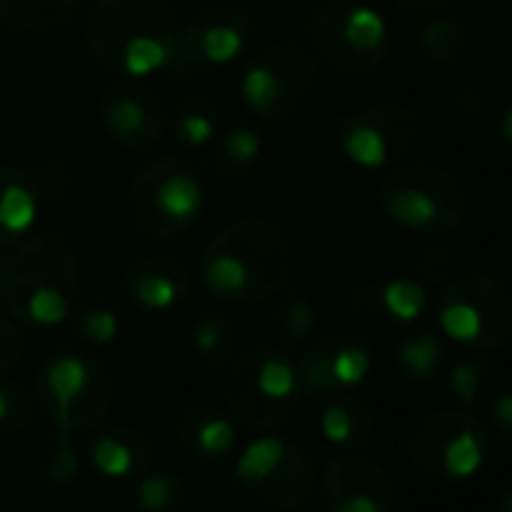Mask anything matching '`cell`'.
<instances>
[{
  "label": "cell",
  "mask_w": 512,
  "mask_h": 512,
  "mask_svg": "<svg viewBox=\"0 0 512 512\" xmlns=\"http://www.w3.org/2000/svg\"><path fill=\"white\" fill-rule=\"evenodd\" d=\"M127 208L145 238L172 241L202 217L205 184L187 160L151 157L130 181Z\"/></svg>",
  "instance_id": "8992f818"
},
{
  "label": "cell",
  "mask_w": 512,
  "mask_h": 512,
  "mask_svg": "<svg viewBox=\"0 0 512 512\" xmlns=\"http://www.w3.org/2000/svg\"><path fill=\"white\" fill-rule=\"evenodd\" d=\"M91 458L97 464L100 473L112 476V479H124L130 473H139L148 467L151 461V443L136 431V428H109L103 431L94 446H91Z\"/></svg>",
  "instance_id": "44dd1931"
},
{
  "label": "cell",
  "mask_w": 512,
  "mask_h": 512,
  "mask_svg": "<svg viewBox=\"0 0 512 512\" xmlns=\"http://www.w3.org/2000/svg\"><path fill=\"white\" fill-rule=\"evenodd\" d=\"M293 263V241L278 223L241 217L226 223L205 244L199 278L214 299L250 305L275 296L290 281Z\"/></svg>",
  "instance_id": "6da1fadb"
},
{
  "label": "cell",
  "mask_w": 512,
  "mask_h": 512,
  "mask_svg": "<svg viewBox=\"0 0 512 512\" xmlns=\"http://www.w3.org/2000/svg\"><path fill=\"white\" fill-rule=\"evenodd\" d=\"M49 184L19 166H0V253L31 235Z\"/></svg>",
  "instance_id": "ac0fdd59"
},
{
  "label": "cell",
  "mask_w": 512,
  "mask_h": 512,
  "mask_svg": "<svg viewBox=\"0 0 512 512\" xmlns=\"http://www.w3.org/2000/svg\"><path fill=\"white\" fill-rule=\"evenodd\" d=\"M464 46H467V34L464 28L455 22V19H434L422 28L419 34V49L422 55L431 61V64H455L461 61L464 55Z\"/></svg>",
  "instance_id": "f546056e"
},
{
  "label": "cell",
  "mask_w": 512,
  "mask_h": 512,
  "mask_svg": "<svg viewBox=\"0 0 512 512\" xmlns=\"http://www.w3.org/2000/svg\"><path fill=\"white\" fill-rule=\"evenodd\" d=\"M377 202L392 223L419 235L452 232L461 226L467 211L461 181L431 160L395 163L377 190Z\"/></svg>",
  "instance_id": "277c9868"
},
{
  "label": "cell",
  "mask_w": 512,
  "mask_h": 512,
  "mask_svg": "<svg viewBox=\"0 0 512 512\" xmlns=\"http://www.w3.org/2000/svg\"><path fill=\"white\" fill-rule=\"evenodd\" d=\"M85 43L121 79L166 73L178 46L175 0H97L85 19Z\"/></svg>",
  "instance_id": "3957f363"
},
{
  "label": "cell",
  "mask_w": 512,
  "mask_h": 512,
  "mask_svg": "<svg viewBox=\"0 0 512 512\" xmlns=\"http://www.w3.org/2000/svg\"><path fill=\"white\" fill-rule=\"evenodd\" d=\"M34 470L49 485H67L70 479H76V473H79V452H76V446L70 440V431L55 428V434H49L37 446Z\"/></svg>",
  "instance_id": "83f0119b"
},
{
  "label": "cell",
  "mask_w": 512,
  "mask_h": 512,
  "mask_svg": "<svg viewBox=\"0 0 512 512\" xmlns=\"http://www.w3.org/2000/svg\"><path fill=\"white\" fill-rule=\"evenodd\" d=\"M31 419V398L19 383L0 377V428L16 431Z\"/></svg>",
  "instance_id": "d590c367"
},
{
  "label": "cell",
  "mask_w": 512,
  "mask_h": 512,
  "mask_svg": "<svg viewBox=\"0 0 512 512\" xmlns=\"http://www.w3.org/2000/svg\"><path fill=\"white\" fill-rule=\"evenodd\" d=\"M184 503V482L172 473H151L139 482L136 512H178Z\"/></svg>",
  "instance_id": "d6a6232c"
},
{
  "label": "cell",
  "mask_w": 512,
  "mask_h": 512,
  "mask_svg": "<svg viewBox=\"0 0 512 512\" xmlns=\"http://www.w3.org/2000/svg\"><path fill=\"white\" fill-rule=\"evenodd\" d=\"M100 121L127 151H154L166 136V115L157 94L139 88L133 79H118L103 88Z\"/></svg>",
  "instance_id": "5bb4252c"
},
{
  "label": "cell",
  "mask_w": 512,
  "mask_h": 512,
  "mask_svg": "<svg viewBox=\"0 0 512 512\" xmlns=\"http://www.w3.org/2000/svg\"><path fill=\"white\" fill-rule=\"evenodd\" d=\"M497 133H500V142H503V145L509 148V154H512V109L503 115V121H500Z\"/></svg>",
  "instance_id": "7bdbcfd3"
},
{
  "label": "cell",
  "mask_w": 512,
  "mask_h": 512,
  "mask_svg": "<svg viewBox=\"0 0 512 512\" xmlns=\"http://www.w3.org/2000/svg\"><path fill=\"white\" fill-rule=\"evenodd\" d=\"M437 323L461 347L500 350L512 341V290L488 272L458 275L440 293Z\"/></svg>",
  "instance_id": "52a82bcc"
},
{
  "label": "cell",
  "mask_w": 512,
  "mask_h": 512,
  "mask_svg": "<svg viewBox=\"0 0 512 512\" xmlns=\"http://www.w3.org/2000/svg\"><path fill=\"white\" fill-rule=\"evenodd\" d=\"M263 157V133L256 127H232L217 142V169L226 178L247 175Z\"/></svg>",
  "instance_id": "4316f807"
},
{
  "label": "cell",
  "mask_w": 512,
  "mask_h": 512,
  "mask_svg": "<svg viewBox=\"0 0 512 512\" xmlns=\"http://www.w3.org/2000/svg\"><path fill=\"white\" fill-rule=\"evenodd\" d=\"M172 136L178 148L199 151L217 142V112L205 97H184L172 115Z\"/></svg>",
  "instance_id": "484cf974"
},
{
  "label": "cell",
  "mask_w": 512,
  "mask_h": 512,
  "mask_svg": "<svg viewBox=\"0 0 512 512\" xmlns=\"http://www.w3.org/2000/svg\"><path fill=\"white\" fill-rule=\"evenodd\" d=\"M317 73V55L308 46L281 40L247 61L238 97L260 121H287L311 97Z\"/></svg>",
  "instance_id": "ba28073f"
},
{
  "label": "cell",
  "mask_w": 512,
  "mask_h": 512,
  "mask_svg": "<svg viewBox=\"0 0 512 512\" xmlns=\"http://www.w3.org/2000/svg\"><path fill=\"white\" fill-rule=\"evenodd\" d=\"M323 494L326 503L365 494L392 506V479L374 458L362 455L359 449H344L323 470Z\"/></svg>",
  "instance_id": "ffe728a7"
},
{
  "label": "cell",
  "mask_w": 512,
  "mask_h": 512,
  "mask_svg": "<svg viewBox=\"0 0 512 512\" xmlns=\"http://www.w3.org/2000/svg\"><path fill=\"white\" fill-rule=\"evenodd\" d=\"M419 118L404 103H371L341 121L338 148L359 169L395 166L416 142Z\"/></svg>",
  "instance_id": "7c38bea8"
},
{
  "label": "cell",
  "mask_w": 512,
  "mask_h": 512,
  "mask_svg": "<svg viewBox=\"0 0 512 512\" xmlns=\"http://www.w3.org/2000/svg\"><path fill=\"white\" fill-rule=\"evenodd\" d=\"M55 512H61V509H55Z\"/></svg>",
  "instance_id": "f6af8a7d"
},
{
  "label": "cell",
  "mask_w": 512,
  "mask_h": 512,
  "mask_svg": "<svg viewBox=\"0 0 512 512\" xmlns=\"http://www.w3.org/2000/svg\"><path fill=\"white\" fill-rule=\"evenodd\" d=\"M317 320H320V314H317L314 302L299 293L275 311V332L284 344L296 347V344H305L317 332Z\"/></svg>",
  "instance_id": "4dcf8cb0"
},
{
  "label": "cell",
  "mask_w": 512,
  "mask_h": 512,
  "mask_svg": "<svg viewBox=\"0 0 512 512\" xmlns=\"http://www.w3.org/2000/svg\"><path fill=\"white\" fill-rule=\"evenodd\" d=\"M299 386L311 395H341L359 386L371 371V350L350 332H332L314 341L296 365Z\"/></svg>",
  "instance_id": "9a60e30c"
},
{
  "label": "cell",
  "mask_w": 512,
  "mask_h": 512,
  "mask_svg": "<svg viewBox=\"0 0 512 512\" xmlns=\"http://www.w3.org/2000/svg\"><path fill=\"white\" fill-rule=\"evenodd\" d=\"M494 377V368H491V359H467V362H458L449 374V386L455 392V398L470 407L482 389L488 386V380Z\"/></svg>",
  "instance_id": "e575fe53"
},
{
  "label": "cell",
  "mask_w": 512,
  "mask_h": 512,
  "mask_svg": "<svg viewBox=\"0 0 512 512\" xmlns=\"http://www.w3.org/2000/svg\"><path fill=\"white\" fill-rule=\"evenodd\" d=\"M253 34L250 13L238 7H208L178 28L175 61L169 73H199L235 64Z\"/></svg>",
  "instance_id": "4fadbf2b"
},
{
  "label": "cell",
  "mask_w": 512,
  "mask_h": 512,
  "mask_svg": "<svg viewBox=\"0 0 512 512\" xmlns=\"http://www.w3.org/2000/svg\"><path fill=\"white\" fill-rule=\"evenodd\" d=\"M320 428L332 443H338L344 449H362L374 437V416L362 401L341 395L323 407Z\"/></svg>",
  "instance_id": "cb8c5ba5"
},
{
  "label": "cell",
  "mask_w": 512,
  "mask_h": 512,
  "mask_svg": "<svg viewBox=\"0 0 512 512\" xmlns=\"http://www.w3.org/2000/svg\"><path fill=\"white\" fill-rule=\"evenodd\" d=\"M79 0H0V25L16 34H43L67 25Z\"/></svg>",
  "instance_id": "603a6c76"
},
{
  "label": "cell",
  "mask_w": 512,
  "mask_h": 512,
  "mask_svg": "<svg viewBox=\"0 0 512 512\" xmlns=\"http://www.w3.org/2000/svg\"><path fill=\"white\" fill-rule=\"evenodd\" d=\"M70 320H73L76 335L85 338L88 344H97V347H106V344H112L121 335V317L109 305H97L94 302V305L73 308Z\"/></svg>",
  "instance_id": "1f68e13d"
},
{
  "label": "cell",
  "mask_w": 512,
  "mask_h": 512,
  "mask_svg": "<svg viewBox=\"0 0 512 512\" xmlns=\"http://www.w3.org/2000/svg\"><path fill=\"white\" fill-rule=\"evenodd\" d=\"M299 371L275 347H250L235 353L223 374V401L247 431H275L296 407Z\"/></svg>",
  "instance_id": "5b68a950"
},
{
  "label": "cell",
  "mask_w": 512,
  "mask_h": 512,
  "mask_svg": "<svg viewBox=\"0 0 512 512\" xmlns=\"http://www.w3.org/2000/svg\"><path fill=\"white\" fill-rule=\"evenodd\" d=\"M79 293V260L61 232H31L0 253V305L25 326H61Z\"/></svg>",
  "instance_id": "7a4b0ae2"
},
{
  "label": "cell",
  "mask_w": 512,
  "mask_h": 512,
  "mask_svg": "<svg viewBox=\"0 0 512 512\" xmlns=\"http://www.w3.org/2000/svg\"><path fill=\"white\" fill-rule=\"evenodd\" d=\"M247 488L256 497H263L275 506L299 509V506L311 503V497L317 494V467L302 446L287 443V449L275 461V467L256 482H250Z\"/></svg>",
  "instance_id": "d6986e66"
},
{
  "label": "cell",
  "mask_w": 512,
  "mask_h": 512,
  "mask_svg": "<svg viewBox=\"0 0 512 512\" xmlns=\"http://www.w3.org/2000/svg\"><path fill=\"white\" fill-rule=\"evenodd\" d=\"M452 263H455V256H452L446 247H428V250L419 256L416 269H419V275H422L425 281H446L449 272H452Z\"/></svg>",
  "instance_id": "74e56055"
},
{
  "label": "cell",
  "mask_w": 512,
  "mask_h": 512,
  "mask_svg": "<svg viewBox=\"0 0 512 512\" xmlns=\"http://www.w3.org/2000/svg\"><path fill=\"white\" fill-rule=\"evenodd\" d=\"M407 455L431 479H467L488 455V431L470 410H437L407 431Z\"/></svg>",
  "instance_id": "8fae6325"
},
{
  "label": "cell",
  "mask_w": 512,
  "mask_h": 512,
  "mask_svg": "<svg viewBox=\"0 0 512 512\" xmlns=\"http://www.w3.org/2000/svg\"><path fill=\"white\" fill-rule=\"evenodd\" d=\"M178 443L199 458H220L235 446V428L214 407H190L178 422Z\"/></svg>",
  "instance_id": "7402d4cb"
},
{
  "label": "cell",
  "mask_w": 512,
  "mask_h": 512,
  "mask_svg": "<svg viewBox=\"0 0 512 512\" xmlns=\"http://www.w3.org/2000/svg\"><path fill=\"white\" fill-rule=\"evenodd\" d=\"M284 449H287V440H281V437H269L266 434L260 440H253L244 449V455L238 458V479L244 485H250V482H256L260 476H266L275 467V461L284 455Z\"/></svg>",
  "instance_id": "836d02e7"
},
{
  "label": "cell",
  "mask_w": 512,
  "mask_h": 512,
  "mask_svg": "<svg viewBox=\"0 0 512 512\" xmlns=\"http://www.w3.org/2000/svg\"><path fill=\"white\" fill-rule=\"evenodd\" d=\"M428 308V290L413 278H392L380 284L356 287L347 299V311L371 326H407Z\"/></svg>",
  "instance_id": "2e32d148"
},
{
  "label": "cell",
  "mask_w": 512,
  "mask_h": 512,
  "mask_svg": "<svg viewBox=\"0 0 512 512\" xmlns=\"http://www.w3.org/2000/svg\"><path fill=\"white\" fill-rule=\"evenodd\" d=\"M491 422L506 443H512V392H503L491 404Z\"/></svg>",
  "instance_id": "ab89813d"
},
{
  "label": "cell",
  "mask_w": 512,
  "mask_h": 512,
  "mask_svg": "<svg viewBox=\"0 0 512 512\" xmlns=\"http://www.w3.org/2000/svg\"><path fill=\"white\" fill-rule=\"evenodd\" d=\"M25 353H28V344H25V332L19 329V323L13 317H0V377L19 368Z\"/></svg>",
  "instance_id": "8d00e7d4"
},
{
  "label": "cell",
  "mask_w": 512,
  "mask_h": 512,
  "mask_svg": "<svg viewBox=\"0 0 512 512\" xmlns=\"http://www.w3.org/2000/svg\"><path fill=\"white\" fill-rule=\"evenodd\" d=\"M395 362L401 368V374L413 383H425L431 380L440 365H443V347L437 341L434 332H416L410 338H404L395 350Z\"/></svg>",
  "instance_id": "f1b7e54d"
},
{
  "label": "cell",
  "mask_w": 512,
  "mask_h": 512,
  "mask_svg": "<svg viewBox=\"0 0 512 512\" xmlns=\"http://www.w3.org/2000/svg\"><path fill=\"white\" fill-rule=\"evenodd\" d=\"M482 106H485V97L476 85H461L455 100H452V115L461 121V124H470L482 115Z\"/></svg>",
  "instance_id": "f35d334b"
},
{
  "label": "cell",
  "mask_w": 512,
  "mask_h": 512,
  "mask_svg": "<svg viewBox=\"0 0 512 512\" xmlns=\"http://www.w3.org/2000/svg\"><path fill=\"white\" fill-rule=\"evenodd\" d=\"M308 40L317 58L341 73H368L389 55L386 19L356 0H326L308 19Z\"/></svg>",
  "instance_id": "9c48e42d"
},
{
  "label": "cell",
  "mask_w": 512,
  "mask_h": 512,
  "mask_svg": "<svg viewBox=\"0 0 512 512\" xmlns=\"http://www.w3.org/2000/svg\"><path fill=\"white\" fill-rule=\"evenodd\" d=\"M124 296L148 314H169L187 302L190 275L178 260L148 256V260H139L127 269Z\"/></svg>",
  "instance_id": "e0dca14e"
},
{
  "label": "cell",
  "mask_w": 512,
  "mask_h": 512,
  "mask_svg": "<svg viewBox=\"0 0 512 512\" xmlns=\"http://www.w3.org/2000/svg\"><path fill=\"white\" fill-rule=\"evenodd\" d=\"M494 512H512V491H509V494H503V497L497 500Z\"/></svg>",
  "instance_id": "ee69618b"
},
{
  "label": "cell",
  "mask_w": 512,
  "mask_h": 512,
  "mask_svg": "<svg viewBox=\"0 0 512 512\" xmlns=\"http://www.w3.org/2000/svg\"><path fill=\"white\" fill-rule=\"evenodd\" d=\"M190 344L208 368H226L238 350V329L223 314L205 311L190 329Z\"/></svg>",
  "instance_id": "d4e9b609"
},
{
  "label": "cell",
  "mask_w": 512,
  "mask_h": 512,
  "mask_svg": "<svg viewBox=\"0 0 512 512\" xmlns=\"http://www.w3.org/2000/svg\"><path fill=\"white\" fill-rule=\"evenodd\" d=\"M452 4V0H395V7L404 13H416V16H428V13H440Z\"/></svg>",
  "instance_id": "b9f144b4"
},
{
  "label": "cell",
  "mask_w": 512,
  "mask_h": 512,
  "mask_svg": "<svg viewBox=\"0 0 512 512\" xmlns=\"http://www.w3.org/2000/svg\"><path fill=\"white\" fill-rule=\"evenodd\" d=\"M326 506H329V512H389L386 503H380L377 497H365V494L341 497V500H332Z\"/></svg>",
  "instance_id": "60d3db41"
},
{
  "label": "cell",
  "mask_w": 512,
  "mask_h": 512,
  "mask_svg": "<svg viewBox=\"0 0 512 512\" xmlns=\"http://www.w3.org/2000/svg\"><path fill=\"white\" fill-rule=\"evenodd\" d=\"M37 395L55 428L91 431L109 413L112 377L91 356L55 353L37 377Z\"/></svg>",
  "instance_id": "30bf717a"
}]
</instances>
